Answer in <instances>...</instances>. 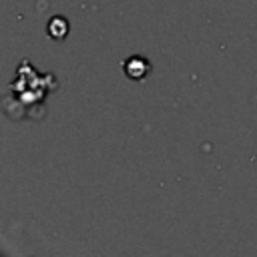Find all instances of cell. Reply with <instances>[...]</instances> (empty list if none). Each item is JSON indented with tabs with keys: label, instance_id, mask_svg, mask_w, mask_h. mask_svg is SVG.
Wrapping results in <instances>:
<instances>
[{
	"label": "cell",
	"instance_id": "2",
	"mask_svg": "<svg viewBox=\"0 0 257 257\" xmlns=\"http://www.w3.org/2000/svg\"><path fill=\"white\" fill-rule=\"evenodd\" d=\"M66 32H68V22H66L64 18L56 16V18L50 20V24H48V34H50L52 38H64Z\"/></svg>",
	"mask_w": 257,
	"mask_h": 257
},
{
	"label": "cell",
	"instance_id": "1",
	"mask_svg": "<svg viewBox=\"0 0 257 257\" xmlns=\"http://www.w3.org/2000/svg\"><path fill=\"white\" fill-rule=\"evenodd\" d=\"M151 72V64L143 56H131L124 60V74L133 80H143Z\"/></svg>",
	"mask_w": 257,
	"mask_h": 257
}]
</instances>
